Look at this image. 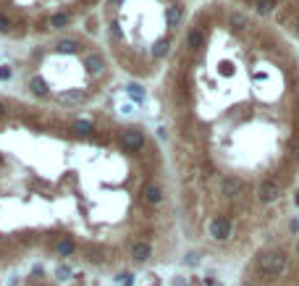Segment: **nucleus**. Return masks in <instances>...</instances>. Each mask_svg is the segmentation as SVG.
Returning a JSON list of instances; mask_svg holds the SVG:
<instances>
[{
	"label": "nucleus",
	"instance_id": "obj_1",
	"mask_svg": "<svg viewBox=\"0 0 299 286\" xmlns=\"http://www.w3.org/2000/svg\"><path fill=\"white\" fill-rule=\"evenodd\" d=\"M255 270L265 278H278L286 270V255L278 250H263L255 257Z\"/></svg>",
	"mask_w": 299,
	"mask_h": 286
},
{
	"label": "nucleus",
	"instance_id": "obj_2",
	"mask_svg": "<svg viewBox=\"0 0 299 286\" xmlns=\"http://www.w3.org/2000/svg\"><path fill=\"white\" fill-rule=\"evenodd\" d=\"M142 147H145V132L136 129V126L123 129V132H121V150L136 152V150H142Z\"/></svg>",
	"mask_w": 299,
	"mask_h": 286
},
{
	"label": "nucleus",
	"instance_id": "obj_3",
	"mask_svg": "<svg viewBox=\"0 0 299 286\" xmlns=\"http://www.w3.org/2000/svg\"><path fill=\"white\" fill-rule=\"evenodd\" d=\"M207 234H210L216 242H229L231 239V234H233V226H231V220L229 218H223V216H216L207 223Z\"/></svg>",
	"mask_w": 299,
	"mask_h": 286
},
{
	"label": "nucleus",
	"instance_id": "obj_4",
	"mask_svg": "<svg viewBox=\"0 0 299 286\" xmlns=\"http://www.w3.org/2000/svg\"><path fill=\"white\" fill-rule=\"evenodd\" d=\"M257 197H260V202H276V200L281 197V181L263 179L257 184Z\"/></svg>",
	"mask_w": 299,
	"mask_h": 286
},
{
	"label": "nucleus",
	"instance_id": "obj_5",
	"mask_svg": "<svg viewBox=\"0 0 299 286\" xmlns=\"http://www.w3.org/2000/svg\"><path fill=\"white\" fill-rule=\"evenodd\" d=\"M218 189H220V194H223V197L233 200V197H239V194L244 192V184H242V179H236V176H220Z\"/></svg>",
	"mask_w": 299,
	"mask_h": 286
},
{
	"label": "nucleus",
	"instance_id": "obj_6",
	"mask_svg": "<svg viewBox=\"0 0 299 286\" xmlns=\"http://www.w3.org/2000/svg\"><path fill=\"white\" fill-rule=\"evenodd\" d=\"M129 255H132L134 263H147V260L152 257V247H150L145 239H139V242L132 244V252H129Z\"/></svg>",
	"mask_w": 299,
	"mask_h": 286
},
{
	"label": "nucleus",
	"instance_id": "obj_7",
	"mask_svg": "<svg viewBox=\"0 0 299 286\" xmlns=\"http://www.w3.org/2000/svg\"><path fill=\"white\" fill-rule=\"evenodd\" d=\"M142 200H145L147 205H160L163 202V186L160 184H145V189H142Z\"/></svg>",
	"mask_w": 299,
	"mask_h": 286
},
{
	"label": "nucleus",
	"instance_id": "obj_8",
	"mask_svg": "<svg viewBox=\"0 0 299 286\" xmlns=\"http://www.w3.org/2000/svg\"><path fill=\"white\" fill-rule=\"evenodd\" d=\"M84 68H87L89 74H102V71H105V61H102L100 53H89L84 58Z\"/></svg>",
	"mask_w": 299,
	"mask_h": 286
},
{
	"label": "nucleus",
	"instance_id": "obj_9",
	"mask_svg": "<svg viewBox=\"0 0 299 286\" xmlns=\"http://www.w3.org/2000/svg\"><path fill=\"white\" fill-rule=\"evenodd\" d=\"M55 50H58V53H66V55H71V53H79V50H82V45H79V40H74V37H63V40H58Z\"/></svg>",
	"mask_w": 299,
	"mask_h": 286
},
{
	"label": "nucleus",
	"instance_id": "obj_10",
	"mask_svg": "<svg viewBox=\"0 0 299 286\" xmlns=\"http://www.w3.org/2000/svg\"><path fill=\"white\" fill-rule=\"evenodd\" d=\"M186 45H189L192 50L202 48V45H205V32L202 29H192L189 34H186Z\"/></svg>",
	"mask_w": 299,
	"mask_h": 286
},
{
	"label": "nucleus",
	"instance_id": "obj_11",
	"mask_svg": "<svg viewBox=\"0 0 299 286\" xmlns=\"http://www.w3.org/2000/svg\"><path fill=\"white\" fill-rule=\"evenodd\" d=\"M55 252L61 257H71L76 252V244L71 242V239H61V242H55Z\"/></svg>",
	"mask_w": 299,
	"mask_h": 286
},
{
	"label": "nucleus",
	"instance_id": "obj_12",
	"mask_svg": "<svg viewBox=\"0 0 299 286\" xmlns=\"http://www.w3.org/2000/svg\"><path fill=\"white\" fill-rule=\"evenodd\" d=\"M166 21H168V27H176V24L181 21V8L179 5H168L166 8Z\"/></svg>",
	"mask_w": 299,
	"mask_h": 286
},
{
	"label": "nucleus",
	"instance_id": "obj_13",
	"mask_svg": "<svg viewBox=\"0 0 299 286\" xmlns=\"http://www.w3.org/2000/svg\"><path fill=\"white\" fill-rule=\"evenodd\" d=\"M29 89L34 95H48V84H45V79H40V76H32L29 79Z\"/></svg>",
	"mask_w": 299,
	"mask_h": 286
},
{
	"label": "nucleus",
	"instance_id": "obj_14",
	"mask_svg": "<svg viewBox=\"0 0 299 286\" xmlns=\"http://www.w3.org/2000/svg\"><path fill=\"white\" fill-rule=\"evenodd\" d=\"M68 21H71V14H55V16H50V27H53V29L68 27Z\"/></svg>",
	"mask_w": 299,
	"mask_h": 286
},
{
	"label": "nucleus",
	"instance_id": "obj_15",
	"mask_svg": "<svg viewBox=\"0 0 299 286\" xmlns=\"http://www.w3.org/2000/svg\"><path fill=\"white\" fill-rule=\"evenodd\" d=\"M74 132H76V134L89 136V134L95 132V123H92V121H76V123H74Z\"/></svg>",
	"mask_w": 299,
	"mask_h": 286
},
{
	"label": "nucleus",
	"instance_id": "obj_16",
	"mask_svg": "<svg viewBox=\"0 0 299 286\" xmlns=\"http://www.w3.org/2000/svg\"><path fill=\"white\" fill-rule=\"evenodd\" d=\"M168 48H171V42H168V40H158V42L152 45V55L155 58H163L168 53Z\"/></svg>",
	"mask_w": 299,
	"mask_h": 286
},
{
	"label": "nucleus",
	"instance_id": "obj_17",
	"mask_svg": "<svg viewBox=\"0 0 299 286\" xmlns=\"http://www.w3.org/2000/svg\"><path fill=\"white\" fill-rule=\"evenodd\" d=\"M126 92H129V97H132V100H136V102H142V100H145V89H142L139 84H129V87H126Z\"/></svg>",
	"mask_w": 299,
	"mask_h": 286
},
{
	"label": "nucleus",
	"instance_id": "obj_18",
	"mask_svg": "<svg viewBox=\"0 0 299 286\" xmlns=\"http://www.w3.org/2000/svg\"><path fill=\"white\" fill-rule=\"evenodd\" d=\"M82 89H74V92H63V95H58V100L61 102H79L82 100Z\"/></svg>",
	"mask_w": 299,
	"mask_h": 286
},
{
	"label": "nucleus",
	"instance_id": "obj_19",
	"mask_svg": "<svg viewBox=\"0 0 299 286\" xmlns=\"http://www.w3.org/2000/svg\"><path fill=\"white\" fill-rule=\"evenodd\" d=\"M273 5H276V0H257V5H255V8L260 11V14H270V11H273Z\"/></svg>",
	"mask_w": 299,
	"mask_h": 286
},
{
	"label": "nucleus",
	"instance_id": "obj_20",
	"mask_svg": "<svg viewBox=\"0 0 299 286\" xmlns=\"http://www.w3.org/2000/svg\"><path fill=\"white\" fill-rule=\"evenodd\" d=\"M0 32H11V18L0 11Z\"/></svg>",
	"mask_w": 299,
	"mask_h": 286
},
{
	"label": "nucleus",
	"instance_id": "obj_21",
	"mask_svg": "<svg viewBox=\"0 0 299 286\" xmlns=\"http://www.w3.org/2000/svg\"><path fill=\"white\" fill-rule=\"evenodd\" d=\"M276 21H278V24H289V21H291V14H289V11H278V14H276Z\"/></svg>",
	"mask_w": 299,
	"mask_h": 286
},
{
	"label": "nucleus",
	"instance_id": "obj_22",
	"mask_svg": "<svg viewBox=\"0 0 299 286\" xmlns=\"http://www.w3.org/2000/svg\"><path fill=\"white\" fill-rule=\"evenodd\" d=\"M71 276V268L68 265H63V268H58V278H68Z\"/></svg>",
	"mask_w": 299,
	"mask_h": 286
},
{
	"label": "nucleus",
	"instance_id": "obj_23",
	"mask_svg": "<svg viewBox=\"0 0 299 286\" xmlns=\"http://www.w3.org/2000/svg\"><path fill=\"white\" fill-rule=\"evenodd\" d=\"M0 79H3V82L11 79V68L8 66H0Z\"/></svg>",
	"mask_w": 299,
	"mask_h": 286
},
{
	"label": "nucleus",
	"instance_id": "obj_24",
	"mask_svg": "<svg viewBox=\"0 0 299 286\" xmlns=\"http://www.w3.org/2000/svg\"><path fill=\"white\" fill-rule=\"evenodd\" d=\"M231 24L236 27V24H244V16H239V14H231Z\"/></svg>",
	"mask_w": 299,
	"mask_h": 286
},
{
	"label": "nucleus",
	"instance_id": "obj_25",
	"mask_svg": "<svg viewBox=\"0 0 299 286\" xmlns=\"http://www.w3.org/2000/svg\"><path fill=\"white\" fill-rule=\"evenodd\" d=\"M197 260H199V257L194 255V252H192V255H186V263H189V265H194V263H197Z\"/></svg>",
	"mask_w": 299,
	"mask_h": 286
},
{
	"label": "nucleus",
	"instance_id": "obj_26",
	"mask_svg": "<svg viewBox=\"0 0 299 286\" xmlns=\"http://www.w3.org/2000/svg\"><path fill=\"white\" fill-rule=\"evenodd\" d=\"M3 116H5V102L0 100V118H3Z\"/></svg>",
	"mask_w": 299,
	"mask_h": 286
},
{
	"label": "nucleus",
	"instance_id": "obj_27",
	"mask_svg": "<svg viewBox=\"0 0 299 286\" xmlns=\"http://www.w3.org/2000/svg\"><path fill=\"white\" fill-rule=\"evenodd\" d=\"M294 29H297V32H299V18H297V21H294Z\"/></svg>",
	"mask_w": 299,
	"mask_h": 286
},
{
	"label": "nucleus",
	"instance_id": "obj_28",
	"mask_svg": "<svg viewBox=\"0 0 299 286\" xmlns=\"http://www.w3.org/2000/svg\"><path fill=\"white\" fill-rule=\"evenodd\" d=\"M113 3H121V0H113Z\"/></svg>",
	"mask_w": 299,
	"mask_h": 286
}]
</instances>
